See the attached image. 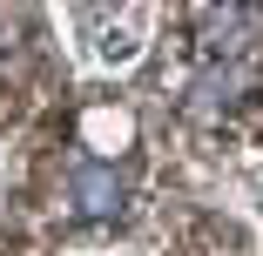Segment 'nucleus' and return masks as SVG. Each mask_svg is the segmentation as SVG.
I'll use <instances>...</instances> for the list:
<instances>
[{
    "label": "nucleus",
    "instance_id": "2",
    "mask_svg": "<svg viewBox=\"0 0 263 256\" xmlns=\"http://www.w3.org/2000/svg\"><path fill=\"white\" fill-rule=\"evenodd\" d=\"M256 41H263L256 7H236V0L209 7V21H202V61H236V68H250Z\"/></svg>",
    "mask_w": 263,
    "mask_h": 256
},
{
    "label": "nucleus",
    "instance_id": "1",
    "mask_svg": "<svg viewBox=\"0 0 263 256\" xmlns=\"http://www.w3.org/2000/svg\"><path fill=\"white\" fill-rule=\"evenodd\" d=\"M68 7V34H74V61L122 74L142 61L148 47V0H54Z\"/></svg>",
    "mask_w": 263,
    "mask_h": 256
},
{
    "label": "nucleus",
    "instance_id": "3",
    "mask_svg": "<svg viewBox=\"0 0 263 256\" xmlns=\"http://www.w3.org/2000/svg\"><path fill=\"white\" fill-rule=\"evenodd\" d=\"M68 202H74L81 216H115L122 202H128V182H122L115 162H74V175H68Z\"/></svg>",
    "mask_w": 263,
    "mask_h": 256
}]
</instances>
